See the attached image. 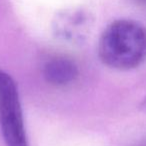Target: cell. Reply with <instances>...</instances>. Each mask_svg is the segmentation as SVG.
<instances>
[{
    "label": "cell",
    "instance_id": "1",
    "mask_svg": "<svg viewBox=\"0 0 146 146\" xmlns=\"http://www.w3.org/2000/svg\"><path fill=\"white\" fill-rule=\"evenodd\" d=\"M98 55L106 66L117 70L138 67L146 58V28L130 19H119L103 30Z\"/></svg>",
    "mask_w": 146,
    "mask_h": 146
},
{
    "label": "cell",
    "instance_id": "2",
    "mask_svg": "<svg viewBox=\"0 0 146 146\" xmlns=\"http://www.w3.org/2000/svg\"><path fill=\"white\" fill-rule=\"evenodd\" d=\"M0 129L6 146H29L16 82L10 74L1 69Z\"/></svg>",
    "mask_w": 146,
    "mask_h": 146
},
{
    "label": "cell",
    "instance_id": "3",
    "mask_svg": "<svg viewBox=\"0 0 146 146\" xmlns=\"http://www.w3.org/2000/svg\"><path fill=\"white\" fill-rule=\"evenodd\" d=\"M92 25V16L83 8H69L56 15L54 29L60 36L68 39L80 38Z\"/></svg>",
    "mask_w": 146,
    "mask_h": 146
},
{
    "label": "cell",
    "instance_id": "4",
    "mask_svg": "<svg viewBox=\"0 0 146 146\" xmlns=\"http://www.w3.org/2000/svg\"><path fill=\"white\" fill-rule=\"evenodd\" d=\"M43 74L48 83L54 86H65L77 78L78 68L73 61L58 57L47 61Z\"/></svg>",
    "mask_w": 146,
    "mask_h": 146
},
{
    "label": "cell",
    "instance_id": "5",
    "mask_svg": "<svg viewBox=\"0 0 146 146\" xmlns=\"http://www.w3.org/2000/svg\"><path fill=\"white\" fill-rule=\"evenodd\" d=\"M140 1H142V2H145L146 3V0H140Z\"/></svg>",
    "mask_w": 146,
    "mask_h": 146
}]
</instances>
